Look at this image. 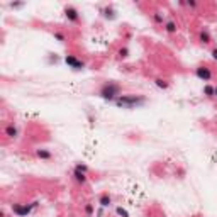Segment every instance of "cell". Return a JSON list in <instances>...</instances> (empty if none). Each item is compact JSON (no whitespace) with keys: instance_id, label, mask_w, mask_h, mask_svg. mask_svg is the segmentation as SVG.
Here are the masks:
<instances>
[{"instance_id":"cell-13","label":"cell","mask_w":217,"mask_h":217,"mask_svg":"<svg viewBox=\"0 0 217 217\" xmlns=\"http://www.w3.org/2000/svg\"><path fill=\"white\" fill-rule=\"evenodd\" d=\"M200 39H202V43H209V34L202 32V34H200Z\"/></svg>"},{"instance_id":"cell-16","label":"cell","mask_w":217,"mask_h":217,"mask_svg":"<svg viewBox=\"0 0 217 217\" xmlns=\"http://www.w3.org/2000/svg\"><path fill=\"white\" fill-rule=\"evenodd\" d=\"M85 212H87V215H92L93 207H92V205H87V207H85Z\"/></svg>"},{"instance_id":"cell-10","label":"cell","mask_w":217,"mask_h":217,"mask_svg":"<svg viewBox=\"0 0 217 217\" xmlns=\"http://www.w3.org/2000/svg\"><path fill=\"white\" fill-rule=\"evenodd\" d=\"M109 204H110V197H109L107 193H103L102 197H100V205H102V207H107Z\"/></svg>"},{"instance_id":"cell-18","label":"cell","mask_w":217,"mask_h":217,"mask_svg":"<svg viewBox=\"0 0 217 217\" xmlns=\"http://www.w3.org/2000/svg\"><path fill=\"white\" fill-rule=\"evenodd\" d=\"M54 36H56V37H58V39H59V41H65V37H63V36H61V34H59V32H56V34H54Z\"/></svg>"},{"instance_id":"cell-7","label":"cell","mask_w":217,"mask_h":217,"mask_svg":"<svg viewBox=\"0 0 217 217\" xmlns=\"http://www.w3.org/2000/svg\"><path fill=\"white\" fill-rule=\"evenodd\" d=\"M75 178H77V181H80V183H85L87 181V178H85V171H81V170H75Z\"/></svg>"},{"instance_id":"cell-17","label":"cell","mask_w":217,"mask_h":217,"mask_svg":"<svg viewBox=\"0 0 217 217\" xmlns=\"http://www.w3.org/2000/svg\"><path fill=\"white\" fill-rule=\"evenodd\" d=\"M156 85H158L159 88H166V83H165V81H161V80H156Z\"/></svg>"},{"instance_id":"cell-20","label":"cell","mask_w":217,"mask_h":217,"mask_svg":"<svg viewBox=\"0 0 217 217\" xmlns=\"http://www.w3.org/2000/svg\"><path fill=\"white\" fill-rule=\"evenodd\" d=\"M214 95H215V97H217V87H215V93H214Z\"/></svg>"},{"instance_id":"cell-15","label":"cell","mask_w":217,"mask_h":217,"mask_svg":"<svg viewBox=\"0 0 217 217\" xmlns=\"http://www.w3.org/2000/svg\"><path fill=\"white\" fill-rule=\"evenodd\" d=\"M155 21H156V22H159V24L163 22V17H161V14H159V12H156V14H155Z\"/></svg>"},{"instance_id":"cell-14","label":"cell","mask_w":217,"mask_h":217,"mask_svg":"<svg viewBox=\"0 0 217 217\" xmlns=\"http://www.w3.org/2000/svg\"><path fill=\"white\" fill-rule=\"evenodd\" d=\"M117 214H119V215H122V217H127V212H125L122 207H117Z\"/></svg>"},{"instance_id":"cell-5","label":"cell","mask_w":217,"mask_h":217,"mask_svg":"<svg viewBox=\"0 0 217 217\" xmlns=\"http://www.w3.org/2000/svg\"><path fill=\"white\" fill-rule=\"evenodd\" d=\"M65 61H66L71 68H75V70H81V68L85 66L83 63L78 61V59H77V58H73V56H66V59H65Z\"/></svg>"},{"instance_id":"cell-4","label":"cell","mask_w":217,"mask_h":217,"mask_svg":"<svg viewBox=\"0 0 217 217\" xmlns=\"http://www.w3.org/2000/svg\"><path fill=\"white\" fill-rule=\"evenodd\" d=\"M34 205H36V204H32L31 207H24V205H14V207H12V210H14V212L17 214V215L24 217V215H27V214L31 212V209H32Z\"/></svg>"},{"instance_id":"cell-19","label":"cell","mask_w":217,"mask_h":217,"mask_svg":"<svg viewBox=\"0 0 217 217\" xmlns=\"http://www.w3.org/2000/svg\"><path fill=\"white\" fill-rule=\"evenodd\" d=\"M212 56H214V59H217V49H214V51H212Z\"/></svg>"},{"instance_id":"cell-11","label":"cell","mask_w":217,"mask_h":217,"mask_svg":"<svg viewBox=\"0 0 217 217\" xmlns=\"http://www.w3.org/2000/svg\"><path fill=\"white\" fill-rule=\"evenodd\" d=\"M166 31H168V32H175V31H177V24L175 22H166Z\"/></svg>"},{"instance_id":"cell-12","label":"cell","mask_w":217,"mask_h":217,"mask_svg":"<svg viewBox=\"0 0 217 217\" xmlns=\"http://www.w3.org/2000/svg\"><path fill=\"white\" fill-rule=\"evenodd\" d=\"M205 93L209 97H214V93H215V88H212V87H205Z\"/></svg>"},{"instance_id":"cell-9","label":"cell","mask_w":217,"mask_h":217,"mask_svg":"<svg viewBox=\"0 0 217 217\" xmlns=\"http://www.w3.org/2000/svg\"><path fill=\"white\" fill-rule=\"evenodd\" d=\"M5 134H7L9 137H15L17 136V129H15L14 125H9V127L5 129Z\"/></svg>"},{"instance_id":"cell-8","label":"cell","mask_w":217,"mask_h":217,"mask_svg":"<svg viewBox=\"0 0 217 217\" xmlns=\"http://www.w3.org/2000/svg\"><path fill=\"white\" fill-rule=\"evenodd\" d=\"M37 156L43 158V159H49V158H51V153L46 151V149H37Z\"/></svg>"},{"instance_id":"cell-6","label":"cell","mask_w":217,"mask_h":217,"mask_svg":"<svg viewBox=\"0 0 217 217\" xmlns=\"http://www.w3.org/2000/svg\"><path fill=\"white\" fill-rule=\"evenodd\" d=\"M65 14H66L68 21H71V22H78V10H77V9H73V7H66Z\"/></svg>"},{"instance_id":"cell-2","label":"cell","mask_w":217,"mask_h":217,"mask_svg":"<svg viewBox=\"0 0 217 217\" xmlns=\"http://www.w3.org/2000/svg\"><path fill=\"white\" fill-rule=\"evenodd\" d=\"M119 92H121V87L117 83H112V81L103 83L102 88H100V95L107 100H115L119 97Z\"/></svg>"},{"instance_id":"cell-3","label":"cell","mask_w":217,"mask_h":217,"mask_svg":"<svg viewBox=\"0 0 217 217\" xmlns=\"http://www.w3.org/2000/svg\"><path fill=\"white\" fill-rule=\"evenodd\" d=\"M195 75L204 81H209L210 78H212V71H210L209 68H205V66H199L197 70H195Z\"/></svg>"},{"instance_id":"cell-1","label":"cell","mask_w":217,"mask_h":217,"mask_svg":"<svg viewBox=\"0 0 217 217\" xmlns=\"http://www.w3.org/2000/svg\"><path fill=\"white\" fill-rule=\"evenodd\" d=\"M146 102L144 97H139V95H119L115 99V103L119 107H127V109H133V107H137V105H143Z\"/></svg>"}]
</instances>
